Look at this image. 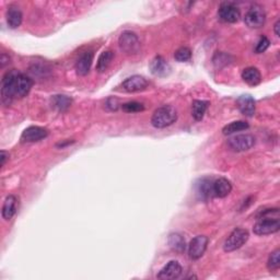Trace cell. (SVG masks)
I'll return each mask as SVG.
<instances>
[{"instance_id":"6da1fadb","label":"cell","mask_w":280,"mask_h":280,"mask_svg":"<svg viewBox=\"0 0 280 280\" xmlns=\"http://www.w3.org/2000/svg\"><path fill=\"white\" fill-rule=\"evenodd\" d=\"M33 80L16 69L4 74L2 80V102L9 106L14 98H24L32 89Z\"/></svg>"},{"instance_id":"7a4b0ae2","label":"cell","mask_w":280,"mask_h":280,"mask_svg":"<svg viewBox=\"0 0 280 280\" xmlns=\"http://www.w3.org/2000/svg\"><path fill=\"white\" fill-rule=\"evenodd\" d=\"M178 120V112L171 105H164L154 110L151 118V124L156 128H166L173 125Z\"/></svg>"},{"instance_id":"3957f363","label":"cell","mask_w":280,"mask_h":280,"mask_svg":"<svg viewBox=\"0 0 280 280\" xmlns=\"http://www.w3.org/2000/svg\"><path fill=\"white\" fill-rule=\"evenodd\" d=\"M248 238L250 234L248 230L243 229V228H236V229H234L230 233L229 236H228L226 240L224 241V252L230 253L233 252V250L241 248L243 245L248 242Z\"/></svg>"},{"instance_id":"277c9868","label":"cell","mask_w":280,"mask_h":280,"mask_svg":"<svg viewBox=\"0 0 280 280\" xmlns=\"http://www.w3.org/2000/svg\"><path fill=\"white\" fill-rule=\"evenodd\" d=\"M118 45L122 52H124L127 55H136L142 48L139 38L136 33L132 31H125L120 34L118 38Z\"/></svg>"},{"instance_id":"5b68a950","label":"cell","mask_w":280,"mask_h":280,"mask_svg":"<svg viewBox=\"0 0 280 280\" xmlns=\"http://www.w3.org/2000/svg\"><path fill=\"white\" fill-rule=\"evenodd\" d=\"M256 142V138L250 134H238L228 139V147L236 152H243L253 148Z\"/></svg>"},{"instance_id":"8992f818","label":"cell","mask_w":280,"mask_h":280,"mask_svg":"<svg viewBox=\"0 0 280 280\" xmlns=\"http://www.w3.org/2000/svg\"><path fill=\"white\" fill-rule=\"evenodd\" d=\"M280 230L279 217H260L254 224L253 232L256 236H268Z\"/></svg>"},{"instance_id":"52a82bcc","label":"cell","mask_w":280,"mask_h":280,"mask_svg":"<svg viewBox=\"0 0 280 280\" xmlns=\"http://www.w3.org/2000/svg\"><path fill=\"white\" fill-rule=\"evenodd\" d=\"M244 22L250 28H260L266 22V12L260 4L250 6L244 18Z\"/></svg>"},{"instance_id":"ba28073f","label":"cell","mask_w":280,"mask_h":280,"mask_svg":"<svg viewBox=\"0 0 280 280\" xmlns=\"http://www.w3.org/2000/svg\"><path fill=\"white\" fill-rule=\"evenodd\" d=\"M209 238L206 236H197L188 245V255L192 260H197L202 258L208 246Z\"/></svg>"},{"instance_id":"9c48e42d","label":"cell","mask_w":280,"mask_h":280,"mask_svg":"<svg viewBox=\"0 0 280 280\" xmlns=\"http://www.w3.org/2000/svg\"><path fill=\"white\" fill-rule=\"evenodd\" d=\"M218 16L219 19L226 23H236L241 18L240 10H238L236 6L230 2H224L220 4Z\"/></svg>"},{"instance_id":"30bf717a","label":"cell","mask_w":280,"mask_h":280,"mask_svg":"<svg viewBox=\"0 0 280 280\" xmlns=\"http://www.w3.org/2000/svg\"><path fill=\"white\" fill-rule=\"evenodd\" d=\"M48 136V130L44 127L30 126L22 132L21 142H36L43 140Z\"/></svg>"},{"instance_id":"8fae6325","label":"cell","mask_w":280,"mask_h":280,"mask_svg":"<svg viewBox=\"0 0 280 280\" xmlns=\"http://www.w3.org/2000/svg\"><path fill=\"white\" fill-rule=\"evenodd\" d=\"M182 266L176 260H171L162 268V270L158 274L156 278L161 280H173L178 279L182 275Z\"/></svg>"},{"instance_id":"7c38bea8","label":"cell","mask_w":280,"mask_h":280,"mask_svg":"<svg viewBox=\"0 0 280 280\" xmlns=\"http://www.w3.org/2000/svg\"><path fill=\"white\" fill-rule=\"evenodd\" d=\"M148 81L142 76H132V77L127 78L124 82H122V89L127 92H140L144 91L146 88L148 86Z\"/></svg>"},{"instance_id":"4fadbf2b","label":"cell","mask_w":280,"mask_h":280,"mask_svg":"<svg viewBox=\"0 0 280 280\" xmlns=\"http://www.w3.org/2000/svg\"><path fill=\"white\" fill-rule=\"evenodd\" d=\"M236 105L238 108L240 110V112L248 116V118H252L255 114V100L250 96V94H243L241 96H238V98L236 100Z\"/></svg>"},{"instance_id":"5bb4252c","label":"cell","mask_w":280,"mask_h":280,"mask_svg":"<svg viewBox=\"0 0 280 280\" xmlns=\"http://www.w3.org/2000/svg\"><path fill=\"white\" fill-rule=\"evenodd\" d=\"M150 70L152 74L158 76V77H164L170 74L171 67L162 56H156L150 62Z\"/></svg>"},{"instance_id":"9a60e30c","label":"cell","mask_w":280,"mask_h":280,"mask_svg":"<svg viewBox=\"0 0 280 280\" xmlns=\"http://www.w3.org/2000/svg\"><path fill=\"white\" fill-rule=\"evenodd\" d=\"M232 190V184L226 178H219L214 180L212 183V192L214 196L219 198H224L230 194Z\"/></svg>"},{"instance_id":"2e32d148","label":"cell","mask_w":280,"mask_h":280,"mask_svg":"<svg viewBox=\"0 0 280 280\" xmlns=\"http://www.w3.org/2000/svg\"><path fill=\"white\" fill-rule=\"evenodd\" d=\"M212 183H214V180L208 178H202L198 180L196 184V192H197V195L200 196V200H208L209 198H212V196H214Z\"/></svg>"},{"instance_id":"e0dca14e","label":"cell","mask_w":280,"mask_h":280,"mask_svg":"<svg viewBox=\"0 0 280 280\" xmlns=\"http://www.w3.org/2000/svg\"><path fill=\"white\" fill-rule=\"evenodd\" d=\"M93 62V52H84L81 55L77 62H76V72L79 76H86L90 72L91 65Z\"/></svg>"},{"instance_id":"ac0fdd59","label":"cell","mask_w":280,"mask_h":280,"mask_svg":"<svg viewBox=\"0 0 280 280\" xmlns=\"http://www.w3.org/2000/svg\"><path fill=\"white\" fill-rule=\"evenodd\" d=\"M18 210V200L16 197L14 195H9L4 200V206H2V218L4 220H10L14 218V216L16 214Z\"/></svg>"},{"instance_id":"d6986e66","label":"cell","mask_w":280,"mask_h":280,"mask_svg":"<svg viewBox=\"0 0 280 280\" xmlns=\"http://www.w3.org/2000/svg\"><path fill=\"white\" fill-rule=\"evenodd\" d=\"M242 79L248 86H258L262 81V74L256 67H248L242 72Z\"/></svg>"},{"instance_id":"ffe728a7","label":"cell","mask_w":280,"mask_h":280,"mask_svg":"<svg viewBox=\"0 0 280 280\" xmlns=\"http://www.w3.org/2000/svg\"><path fill=\"white\" fill-rule=\"evenodd\" d=\"M23 14L16 6H10L7 11V23L10 28H16L21 26Z\"/></svg>"},{"instance_id":"44dd1931","label":"cell","mask_w":280,"mask_h":280,"mask_svg":"<svg viewBox=\"0 0 280 280\" xmlns=\"http://www.w3.org/2000/svg\"><path fill=\"white\" fill-rule=\"evenodd\" d=\"M209 106L208 101H202V100H195L192 104V115L195 120L200 122L204 118L207 110Z\"/></svg>"},{"instance_id":"7402d4cb","label":"cell","mask_w":280,"mask_h":280,"mask_svg":"<svg viewBox=\"0 0 280 280\" xmlns=\"http://www.w3.org/2000/svg\"><path fill=\"white\" fill-rule=\"evenodd\" d=\"M114 58V52L112 50H104L101 52V55L98 58L96 62V72H105V70L108 68Z\"/></svg>"},{"instance_id":"603a6c76","label":"cell","mask_w":280,"mask_h":280,"mask_svg":"<svg viewBox=\"0 0 280 280\" xmlns=\"http://www.w3.org/2000/svg\"><path fill=\"white\" fill-rule=\"evenodd\" d=\"M248 128H250L248 122H244V120H236V122H230V124L224 126L222 132L226 136H230V135H234V134H236L238 132L246 130H248Z\"/></svg>"},{"instance_id":"cb8c5ba5","label":"cell","mask_w":280,"mask_h":280,"mask_svg":"<svg viewBox=\"0 0 280 280\" xmlns=\"http://www.w3.org/2000/svg\"><path fill=\"white\" fill-rule=\"evenodd\" d=\"M168 245L170 248L178 253H183L186 248V242L185 238L178 234V233H172L168 236Z\"/></svg>"},{"instance_id":"d4e9b609","label":"cell","mask_w":280,"mask_h":280,"mask_svg":"<svg viewBox=\"0 0 280 280\" xmlns=\"http://www.w3.org/2000/svg\"><path fill=\"white\" fill-rule=\"evenodd\" d=\"M52 104L58 110H66L72 105V98L66 96H55L52 98Z\"/></svg>"},{"instance_id":"484cf974","label":"cell","mask_w":280,"mask_h":280,"mask_svg":"<svg viewBox=\"0 0 280 280\" xmlns=\"http://www.w3.org/2000/svg\"><path fill=\"white\" fill-rule=\"evenodd\" d=\"M267 267L270 270H278L280 267V250L276 248L270 253L267 260Z\"/></svg>"},{"instance_id":"4316f807","label":"cell","mask_w":280,"mask_h":280,"mask_svg":"<svg viewBox=\"0 0 280 280\" xmlns=\"http://www.w3.org/2000/svg\"><path fill=\"white\" fill-rule=\"evenodd\" d=\"M174 58L180 62H186L190 60L192 58V50L188 48H180L176 52H174Z\"/></svg>"},{"instance_id":"83f0119b","label":"cell","mask_w":280,"mask_h":280,"mask_svg":"<svg viewBox=\"0 0 280 280\" xmlns=\"http://www.w3.org/2000/svg\"><path fill=\"white\" fill-rule=\"evenodd\" d=\"M122 108L125 110L126 113H138L144 110V104L139 102H128L122 105Z\"/></svg>"},{"instance_id":"f1b7e54d","label":"cell","mask_w":280,"mask_h":280,"mask_svg":"<svg viewBox=\"0 0 280 280\" xmlns=\"http://www.w3.org/2000/svg\"><path fill=\"white\" fill-rule=\"evenodd\" d=\"M229 58L230 56L229 55H226L224 54V52H218L217 54L214 55V66L216 67H218V68H221V67H224V66H226L228 64H229Z\"/></svg>"},{"instance_id":"f546056e","label":"cell","mask_w":280,"mask_h":280,"mask_svg":"<svg viewBox=\"0 0 280 280\" xmlns=\"http://www.w3.org/2000/svg\"><path fill=\"white\" fill-rule=\"evenodd\" d=\"M270 40L266 36H262L255 46V52L256 54H262V52L267 50V48H270Z\"/></svg>"},{"instance_id":"4dcf8cb0","label":"cell","mask_w":280,"mask_h":280,"mask_svg":"<svg viewBox=\"0 0 280 280\" xmlns=\"http://www.w3.org/2000/svg\"><path fill=\"white\" fill-rule=\"evenodd\" d=\"M105 108L110 110H118L120 108V102L118 98H108L106 103H105Z\"/></svg>"},{"instance_id":"1f68e13d","label":"cell","mask_w":280,"mask_h":280,"mask_svg":"<svg viewBox=\"0 0 280 280\" xmlns=\"http://www.w3.org/2000/svg\"><path fill=\"white\" fill-rule=\"evenodd\" d=\"M10 57L6 54H2V57H0V64H2V68H4L7 64H9L10 62Z\"/></svg>"},{"instance_id":"d6a6232c","label":"cell","mask_w":280,"mask_h":280,"mask_svg":"<svg viewBox=\"0 0 280 280\" xmlns=\"http://www.w3.org/2000/svg\"><path fill=\"white\" fill-rule=\"evenodd\" d=\"M9 158V154L6 152L4 150H2V154H0V160H2V166H4L6 164V161L8 160Z\"/></svg>"},{"instance_id":"836d02e7","label":"cell","mask_w":280,"mask_h":280,"mask_svg":"<svg viewBox=\"0 0 280 280\" xmlns=\"http://www.w3.org/2000/svg\"><path fill=\"white\" fill-rule=\"evenodd\" d=\"M279 28H280V21H279V20H277V22L275 23V26H274V31H275V34L277 35V36H280Z\"/></svg>"}]
</instances>
